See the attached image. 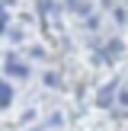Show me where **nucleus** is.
Returning <instances> with one entry per match:
<instances>
[{
  "mask_svg": "<svg viewBox=\"0 0 128 131\" xmlns=\"http://www.w3.org/2000/svg\"><path fill=\"white\" fill-rule=\"evenodd\" d=\"M6 74H10V77H29V67H26L19 58L10 54V58H6Z\"/></svg>",
  "mask_w": 128,
  "mask_h": 131,
  "instance_id": "f257e3e1",
  "label": "nucleus"
},
{
  "mask_svg": "<svg viewBox=\"0 0 128 131\" xmlns=\"http://www.w3.org/2000/svg\"><path fill=\"white\" fill-rule=\"evenodd\" d=\"M119 93V86H115V83H109V86H102V93H99V106H112V96Z\"/></svg>",
  "mask_w": 128,
  "mask_h": 131,
  "instance_id": "f03ea898",
  "label": "nucleus"
},
{
  "mask_svg": "<svg viewBox=\"0 0 128 131\" xmlns=\"http://www.w3.org/2000/svg\"><path fill=\"white\" fill-rule=\"evenodd\" d=\"M119 54H122V42H115V38L106 45V51H99V58H119Z\"/></svg>",
  "mask_w": 128,
  "mask_h": 131,
  "instance_id": "7ed1b4c3",
  "label": "nucleus"
},
{
  "mask_svg": "<svg viewBox=\"0 0 128 131\" xmlns=\"http://www.w3.org/2000/svg\"><path fill=\"white\" fill-rule=\"evenodd\" d=\"M10 99H13L10 83H3V80H0V106H10Z\"/></svg>",
  "mask_w": 128,
  "mask_h": 131,
  "instance_id": "20e7f679",
  "label": "nucleus"
},
{
  "mask_svg": "<svg viewBox=\"0 0 128 131\" xmlns=\"http://www.w3.org/2000/svg\"><path fill=\"white\" fill-rule=\"evenodd\" d=\"M119 102H122V106H128V93H125V90L119 93Z\"/></svg>",
  "mask_w": 128,
  "mask_h": 131,
  "instance_id": "39448f33",
  "label": "nucleus"
}]
</instances>
